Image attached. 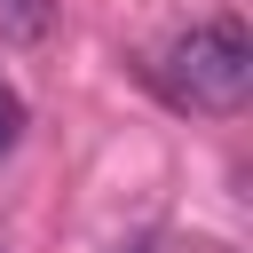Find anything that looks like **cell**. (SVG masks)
<instances>
[{"instance_id":"3","label":"cell","mask_w":253,"mask_h":253,"mask_svg":"<svg viewBox=\"0 0 253 253\" xmlns=\"http://www.w3.org/2000/svg\"><path fill=\"white\" fill-rule=\"evenodd\" d=\"M16 142H24V95H16L8 79H0V158H8Z\"/></svg>"},{"instance_id":"2","label":"cell","mask_w":253,"mask_h":253,"mask_svg":"<svg viewBox=\"0 0 253 253\" xmlns=\"http://www.w3.org/2000/svg\"><path fill=\"white\" fill-rule=\"evenodd\" d=\"M0 32L24 40V47H40L55 32V0H0Z\"/></svg>"},{"instance_id":"1","label":"cell","mask_w":253,"mask_h":253,"mask_svg":"<svg viewBox=\"0 0 253 253\" xmlns=\"http://www.w3.org/2000/svg\"><path fill=\"white\" fill-rule=\"evenodd\" d=\"M158 79H166V95L190 103V111H237V103L253 95V40H245V24H237V16L190 24V32L166 47Z\"/></svg>"},{"instance_id":"4","label":"cell","mask_w":253,"mask_h":253,"mask_svg":"<svg viewBox=\"0 0 253 253\" xmlns=\"http://www.w3.org/2000/svg\"><path fill=\"white\" fill-rule=\"evenodd\" d=\"M126 253H158V245H126Z\"/></svg>"}]
</instances>
